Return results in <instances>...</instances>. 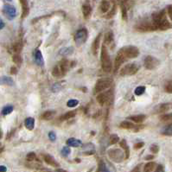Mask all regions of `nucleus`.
<instances>
[{"label": "nucleus", "mask_w": 172, "mask_h": 172, "mask_svg": "<svg viewBox=\"0 0 172 172\" xmlns=\"http://www.w3.org/2000/svg\"><path fill=\"white\" fill-rule=\"evenodd\" d=\"M19 1L22 6V18H24L30 13L29 3H28V0H19Z\"/></svg>", "instance_id": "14"}, {"label": "nucleus", "mask_w": 172, "mask_h": 172, "mask_svg": "<svg viewBox=\"0 0 172 172\" xmlns=\"http://www.w3.org/2000/svg\"><path fill=\"white\" fill-rule=\"evenodd\" d=\"M4 152V147H0V153Z\"/></svg>", "instance_id": "56"}, {"label": "nucleus", "mask_w": 172, "mask_h": 172, "mask_svg": "<svg viewBox=\"0 0 172 172\" xmlns=\"http://www.w3.org/2000/svg\"><path fill=\"white\" fill-rule=\"evenodd\" d=\"M13 111V106H6L3 108L2 110V114L4 115H7V114H10L11 112Z\"/></svg>", "instance_id": "38"}, {"label": "nucleus", "mask_w": 172, "mask_h": 172, "mask_svg": "<svg viewBox=\"0 0 172 172\" xmlns=\"http://www.w3.org/2000/svg\"><path fill=\"white\" fill-rule=\"evenodd\" d=\"M7 1H10V0H7Z\"/></svg>", "instance_id": "59"}, {"label": "nucleus", "mask_w": 172, "mask_h": 172, "mask_svg": "<svg viewBox=\"0 0 172 172\" xmlns=\"http://www.w3.org/2000/svg\"><path fill=\"white\" fill-rule=\"evenodd\" d=\"M0 146H1V143H0Z\"/></svg>", "instance_id": "58"}, {"label": "nucleus", "mask_w": 172, "mask_h": 172, "mask_svg": "<svg viewBox=\"0 0 172 172\" xmlns=\"http://www.w3.org/2000/svg\"><path fill=\"white\" fill-rule=\"evenodd\" d=\"M124 55L126 56L127 59H133L137 58L139 56V49L136 46H126L121 49Z\"/></svg>", "instance_id": "6"}, {"label": "nucleus", "mask_w": 172, "mask_h": 172, "mask_svg": "<svg viewBox=\"0 0 172 172\" xmlns=\"http://www.w3.org/2000/svg\"><path fill=\"white\" fill-rule=\"evenodd\" d=\"M152 23L156 26L157 30L160 31H167L172 29V24L166 17V13L164 10H161L158 12H155L152 14Z\"/></svg>", "instance_id": "1"}, {"label": "nucleus", "mask_w": 172, "mask_h": 172, "mask_svg": "<svg viewBox=\"0 0 172 172\" xmlns=\"http://www.w3.org/2000/svg\"><path fill=\"white\" fill-rule=\"evenodd\" d=\"M24 125H25V127L28 130L31 131L35 127V119L33 118H27L25 119V122H24Z\"/></svg>", "instance_id": "27"}, {"label": "nucleus", "mask_w": 172, "mask_h": 172, "mask_svg": "<svg viewBox=\"0 0 172 172\" xmlns=\"http://www.w3.org/2000/svg\"><path fill=\"white\" fill-rule=\"evenodd\" d=\"M168 15L170 16V20L172 21V5H169L168 6Z\"/></svg>", "instance_id": "50"}, {"label": "nucleus", "mask_w": 172, "mask_h": 172, "mask_svg": "<svg viewBox=\"0 0 172 172\" xmlns=\"http://www.w3.org/2000/svg\"><path fill=\"white\" fill-rule=\"evenodd\" d=\"M88 38V31L86 28H81L79 31H76L75 34V42L76 45L80 47L82 44H84Z\"/></svg>", "instance_id": "4"}, {"label": "nucleus", "mask_w": 172, "mask_h": 172, "mask_svg": "<svg viewBox=\"0 0 172 172\" xmlns=\"http://www.w3.org/2000/svg\"><path fill=\"white\" fill-rule=\"evenodd\" d=\"M82 14L85 19L90 18L92 15V7L89 4H84L82 5Z\"/></svg>", "instance_id": "17"}, {"label": "nucleus", "mask_w": 172, "mask_h": 172, "mask_svg": "<svg viewBox=\"0 0 172 172\" xmlns=\"http://www.w3.org/2000/svg\"><path fill=\"white\" fill-rule=\"evenodd\" d=\"M67 145H68L69 147H79V146H81V145H82V143L80 139H77V138H75V137H70V138H68L66 142Z\"/></svg>", "instance_id": "20"}, {"label": "nucleus", "mask_w": 172, "mask_h": 172, "mask_svg": "<svg viewBox=\"0 0 172 172\" xmlns=\"http://www.w3.org/2000/svg\"><path fill=\"white\" fill-rule=\"evenodd\" d=\"M78 104H79V101L78 100H75V99L69 100L67 102V106H68V107H75Z\"/></svg>", "instance_id": "43"}, {"label": "nucleus", "mask_w": 172, "mask_h": 172, "mask_svg": "<svg viewBox=\"0 0 172 172\" xmlns=\"http://www.w3.org/2000/svg\"><path fill=\"white\" fill-rule=\"evenodd\" d=\"M130 120H132L134 123H137V124H141L146 119V116L144 115V114H138V115H133V116H131L128 118Z\"/></svg>", "instance_id": "22"}, {"label": "nucleus", "mask_w": 172, "mask_h": 172, "mask_svg": "<svg viewBox=\"0 0 172 172\" xmlns=\"http://www.w3.org/2000/svg\"><path fill=\"white\" fill-rule=\"evenodd\" d=\"M4 11L6 14V16L9 17V18H13L16 16V9L13 6H10V5H5Z\"/></svg>", "instance_id": "19"}, {"label": "nucleus", "mask_w": 172, "mask_h": 172, "mask_svg": "<svg viewBox=\"0 0 172 172\" xmlns=\"http://www.w3.org/2000/svg\"><path fill=\"white\" fill-rule=\"evenodd\" d=\"M59 66H60V68H61L62 75H65L67 73H68V69L71 68V61L67 60V59H64V60H62V61L59 63Z\"/></svg>", "instance_id": "15"}, {"label": "nucleus", "mask_w": 172, "mask_h": 172, "mask_svg": "<svg viewBox=\"0 0 172 172\" xmlns=\"http://www.w3.org/2000/svg\"><path fill=\"white\" fill-rule=\"evenodd\" d=\"M17 73V68L16 67H11L10 68V74L11 75H16Z\"/></svg>", "instance_id": "51"}, {"label": "nucleus", "mask_w": 172, "mask_h": 172, "mask_svg": "<svg viewBox=\"0 0 172 172\" xmlns=\"http://www.w3.org/2000/svg\"><path fill=\"white\" fill-rule=\"evenodd\" d=\"M119 145L125 150V156H126V158L128 159L129 157H130V148L127 145V142L126 139H122L121 141L119 142Z\"/></svg>", "instance_id": "24"}, {"label": "nucleus", "mask_w": 172, "mask_h": 172, "mask_svg": "<svg viewBox=\"0 0 172 172\" xmlns=\"http://www.w3.org/2000/svg\"><path fill=\"white\" fill-rule=\"evenodd\" d=\"M43 159H44V162H45L48 165H49V166H52V167H55V168L60 167L59 163L56 162V159L52 157L51 155L46 154V155H44V157H43Z\"/></svg>", "instance_id": "13"}, {"label": "nucleus", "mask_w": 172, "mask_h": 172, "mask_svg": "<svg viewBox=\"0 0 172 172\" xmlns=\"http://www.w3.org/2000/svg\"><path fill=\"white\" fill-rule=\"evenodd\" d=\"M74 53V48L73 47H68V48H65V49H62L61 51H60V55L63 56H69L71 54Z\"/></svg>", "instance_id": "31"}, {"label": "nucleus", "mask_w": 172, "mask_h": 172, "mask_svg": "<svg viewBox=\"0 0 172 172\" xmlns=\"http://www.w3.org/2000/svg\"><path fill=\"white\" fill-rule=\"evenodd\" d=\"M6 170V168L5 166H0V171H5Z\"/></svg>", "instance_id": "55"}, {"label": "nucleus", "mask_w": 172, "mask_h": 172, "mask_svg": "<svg viewBox=\"0 0 172 172\" xmlns=\"http://www.w3.org/2000/svg\"><path fill=\"white\" fill-rule=\"evenodd\" d=\"M111 2L110 0H101V5H100V10L102 13H107L111 9Z\"/></svg>", "instance_id": "16"}, {"label": "nucleus", "mask_w": 172, "mask_h": 172, "mask_svg": "<svg viewBox=\"0 0 172 172\" xmlns=\"http://www.w3.org/2000/svg\"><path fill=\"white\" fill-rule=\"evenodd\" d=\"M163 134L166 136H172V124L167 126L163 130Z\"/></svg>", "instance_id": "37"}, {"label": "nucleus", "mask_w": 172, "mask_h": 172, "mask_svg": "<svg viewBox=\"0 0 172 172\" xmlns=\"http://www.w3.org/2000/svg\"><path fill=\"white\" fill-rule=\"evenodd\" d=\"M35 61L38 66L42 67L44 65L43 56H42V52L39 49H36L35 52Z\"/></svg>", "instance_id": "18"}, {"label": "nucleus", "mask_w": 172, "mask_h": 172, "mask_svg": "<svg viewBox=\"0 0 172 172\" xmlns=\"http://www.w3.org/2000/svg\"><path fill=\"white\" fill-rule=\"evenodd\" d=\"M138 69H139V66L137 64L129 63V64H126V66L122 68L119 71V75L121 76L134 75L135 74H137Z\"/></svg>", "instance_id": "5"}, {"label": "nucleus", "mask_w": 172, "mask_h": 172, "mask_svg": "<svg viewBox=\"0 0 172 172\" xmlns=\"http://www.w3.org/2000/svg\"><path fill=\"white\" fill-rule=\"evenodd\" d=\"M0 82L3 84H6V85H13V81L9 77H3L0 80Z\"/></svg>", "instance_id": "42"}, {"label": "nucleus", "mask_w": 172, "mask_h": 172, "mask_svg": "<svg viewBox=\"0 0 172 172\" xmlns=\"http://www.w3.org/2000/svg\"><path fill=\"white\" fill-rule=\"evenodd\" d=\"M135 30L138 32H150L157 31L156 26L152 22H142L135 26Z\"/></svg>", "instance_id": "7"}, {"label": "nucleus", "mask_w": 172, "mask_h": 172, "mask_svg": "<svg viewBox=\"0 0 172 172\" xmlns=\"http://www.w3.org/2000/svg\"><path fill=\"white\" fill-rule=\"evenodd\" d=\"M145 86H137V88L135 89L134 93H135L137 96H141V95H143V94L145 93Z\"/></svg>", "instance_id": "35"}, {"label": "nucleus", "mask_w": 172, "mask_h": 172, "mask_svg": "<svg viewBox=\"0 0 172 172\" xmlns=\"http://www.w3.org/2000/svg\"><path fill=\"white\" fill-rule=\"evenodd\" d=\"M150 150H151V152L152 153H154V154H157L159 152V146L157 145H152L151 148H150Z\"/></svg>", "instance_id": "45"}, {"label": "nucleus", "mask_w": 172, "mask_h": 172, "mask_svg": "<svg viewBox=\"0 0 172 172\" xmlns=\"http://www.w3.org/2000/svg\"><path fill=\"white\" fill-rule=\"evenodd\" d=\"M119 126H120V128H122V129H126V130H133V131H134V130L136 129L137 126L134 125V124L132 123V122L125 120V121H122L121 123H120Z\"/></svg>", "instance_id": "21"}, {"label": "nucleus", "mask_w": 172, "mask_h": 172, "mask_svg": "<svg viewBox=\"0 0 172 172\" xmlns=\"http://www.w3.org/2000/svg\"><path fill=\"white\" fill-rule=\"evenodd\" d=\"M128 59L126 58V56L124 55V53L122 52V50H120L118 52L117 54L116 58H115V61H114V73L116 74L117 72L119 71V68L122 66V64L126 61Z\"/></svg>", "instance_id": "10"}, {"label": "nucleus", "mask_w": 172, "mask_h": 172, "mask_svg": "<svg viewBox=\"0 0 172 172\" xmlns=\"http://www.w3.org/2000/svg\"><path fill=\"white\" fill-rule=\"evenodd\" d=\"M165 91L169 93H172V81H169L165 86Z\"/></svg>", "instance_id": "46"}, {"label": "nucleus", "mask_w": 172, "mask_h": 172, "mask_svg": "<svg viewBox=\"0 0 172 172\" xmlns=\"http://www.w3.org/2000/svg\"><path fill=\"white\" fill-rule=\"evenodd\" d=\"M55 114H56V112L54 111H46L41 115V119H44V120H50L54 118Z\"/></svg>", "instance_id": "26"}, {"label": "nucleus", "mask_w": 172, "mask_h": 172, "mask_svg": "<svg viewBox=\"0 0 172 172\" xmlns=\"http://www.w3.org/2000/svg\"><path fill=\"white\" fill-rule=\"evenodd\" d=\"M101 33H100L99 35H97L94 41H93V44H92V52H93V56H98L99 49H100V46H101Z\"/></svg>", "instance_id": "12"}, {"label": "nucleus", "mask_w": 172, "mask_h": 172, "mask_svg": "<svg viewBox=\"0 0 172 172\" xmlns=\"http://www.w3.org/2000/svg\"><path fill=\"white\" fill-rule=\"evenodd\" d=\"M76 112L77 111H75V110L68 112L65 114H63L62 116L60 117V120L61 121H65V120H68V119H71L75 118L76 115Z\"/></svg>", "instance_id": "25"}, {"label": "nucleus", "mask_w": 172, "mask_h": 172, "mask_svg": "<svg viewBox=\"0 0 172 172\" xmlns=\"http://www.w3.org/2000/svg\"><path fill=\"white\" fill-rule=\"evenodd\" d=\"M12 61H14V63H16V64L21 65V63L23 61V59H22V56L19 54H16L15 53V55L12 56Z\"/></svg>", "instance_id": "36"}, {"label": "nucleus", "mask_w": 172, "mask_h": 172, "mask_svg": "<svg viewBox=\"0 0 172 172\" xmlns=\"http://www.w3.org/2000/svg\"><path fill=\"white\" fill-rule=\"evenodd\" d=\"M144 145H145V143H144V142H139V143L135 144V145H134V149H135V150H139V149L143 148Z\"/></svg>", "instance_id": "49"}, {"label": "nucleus", "mask_w": 172, "mask_h": 172, "mask_svg": "<svg viewBox=\"0 0 172 172\" xmlns=\"http://www.w3.org/2000/svg\"><path fill=\"white\" fill-rule=\"evenodd\" d=\"M112 82L113 81L110 78H103V79L98 80L95 84V86H94V89H93V93L97 94L101 92L106 91L108 88L111 87Z\"/></svg>", "instance_id": "3"}, {"label": "nucleus", "mask_w": 172, "mask_h": 172, "mask_svg": "<svg viewBox=\"0 0 172 172\" xmlns=\"http://www.w3.org/2000/svg\"><path fill=\"white\" fill-rule=\"evenodd\" d=\"M116 12H117V6L116 5H115V3H113V4H112V7L111 9H110V10L107 12V14L106 15V19H110L112 17H113L114 15L116 14Z\"/></svg>", "instance_id": "29"}, {"label": "nucleus", "mask_w": 172, "mask_h": 172, "mask_svg": "<svg viewBox=\"0 0 172 172\" xmlns=\"http://www.w3.org/2000/svg\"><path fill=\"white\" fill-rule=\"evenodd\" d=\"M98 171H109V169L106 167V163L104 162L103 160H100L99 164H98Z\"/></svg>", "instance_id": "33"}, {"label": "nucleus", "mask_w": 172, "mask_h": 172, "mask_svg": "<svg viewBox=\"0 0 172 172\" xmlns=\"http://www.w3.org/2000/svg\"><path fill=\"white\" fill-rule=\"evenodd\" d=\"M114 40V35L112 31H108L106 32V35L104 36V44L105 45H110L112 42Z\"/></svg>", "instance_id": "23"}, {"label": "nucleus", "mask_w": 172, "mask_h": 172, "mask_svg": "<svg viewBox=\"0 0 172 172\" xmlns=\"http://www.w3.org/2000/svg\"><path fill=\"white\" fill-rule=\"evenodd\" d=\"M52 75L54 76V77H56V78H61V76H63L59 64L55 66V68H53V70H52Z\"/></svg>", "instance_id": "30"}, {"label": "nucleus", "mask_w": 172, "mask_h": 172, "mask_svg": "<svg viewBox=\"0 0 172 172\" xmlns=\"http://www.w3.org/2000/svg\"><path fill=\"white\" fill-rule=\"evenodd\" d=\"M49 140H50L51 142H55L56 141V133L54 132H49Z\"/></svg>", "instance_id": "48"}, {"label": "nucleus", "mask_w": 172, "mask_h": 172, "mask_svg": "<svg viewBox=\"0 0 172 172\" xmlns=\"http://www.w3.org/2000/svg\"><path fill=\"white\" fill-rule=\"evenodd\" d=\"M161 120L163 122L172 121V113H168V114H163L160 117Z\"/></svg>", "instance_id": "40"}, {"label": "nucleus", "mask_w": 172, "mask_h": 172, "mask_svg": "<svg viewBox=\"0 0 172 172\" xmlns=\"http://www.w3.org/2000/svg\"><path fill=\"white\" fill-rule=\"evenodd\" d=\"M169 108H170V106H169V104H163L160 106V108H159V111L161 112H166L169 110Z\"/></svg>", "instance_id": "47"}, {"label": "nucleus", "mask_w": 172, "mask_h": 172, "mask_svg": "<svg viewBox=\"0 0 172 172\" xmlns=\"http://www.w3.org/2000/svg\"><path fill=\"white\" fill-rule=\"evenodd\" d=\"M101 61L102 69L106 73H110L112 70V64L110 55L107 51L106 45L103 44L101 52Z\"/></svg>", "instance_id": "2"}, {"label": "nucleus", "mask_w": 172, "mask_h": 172, "mask_svg": "<svg viewBox=\"0 0 172 172\" xmlns=\"http://www.w3.org/2000/svg\"><path fill=\"white\" fill-rule=\"evenodd\" d=\"M57 171H65V170H58V169H57Z\"/></svg>", "instance_id": "57"}, {"label": "nucleus", "mask_w": 172, "mask_h": 172, "mask_svg": "<svg viewBox=\"0 0 172 172\" xmlns=\"http://www.w3.org/2000/svg\"><path fill=\"white\" fill-rule=\"evenodd\" d=\"M160 61L158 59H157L156 57L152 56H148L145 58L144 61V65L145 68L148 69V70H153L155 68H157V67L159 66Z\"/></svg>", "instance_id": "8"}, {"label": "nucleus", "mask_w": 172, "mask_h": 172, "mask_svg": "<svg viewBox=\"0 0 172 172\" xmlns=\"http://www.w3.org/2000/svg\"><path fill=\"white\" fill-rule=\"evenodd\" d=\"M35 158H36V155H35V152H30V153H28L27 156H26V159H27V161H29V162L34 161V160H35Z\"/></svg>", "instance_id": "44"}, {"label": "nucleus", "mask_w": 172, "mask_h": 172, "mask_svg": "<svg viewBox=\"0 0 172 172\" xmlns=\"http://www.w3.org/2000/svg\"><path fill=\"white\" fill-rule=\"evenodd\" d=\"M119 142V137L116 134H112L110 136V143L111 145H116L117 143Z\"/></svg>", "instance_id": "39"}, {"label": "nucleus", "mask_w": 172, "mask_h": 172, "mask_svg": "<svg viewBox=\"0 0 172 172\" xmlns=\"http://www.w3.org/2000/svg\"><path fill=\"white\" fill-rule=\"evenodd\" d=\"M120 8H121V13H122V18L124 20H127V8L126 4H120L119 5Z\"/></svg>", "instance_id": "34"}, {"label": "nucleus", "mask_w": 172, "mask_h": 172, "mask_svg": "<svg viewBox=\"0 0 172 172\" xmlns=\"http://www.w3.org/2000/svg\"><path fill=\"white\" fill-rule=\"evenodd\" d=\"M156 171H163V167L162 165H158L157 168H156Z\"/></svg>", "instance_id": "52"}, {"label": "nucleus", "mask_w": 172, "mask_h": 172, "mask_svg": "<svg viewBox=\"0 0 172 172\" xmlns=\"http://www.w3.org/2000/svg\"><path fill=\"white\" fill-rule=\"evenodd\" d=\"M132 171H140V165H137L135 169L132 170Z\"/></svg>", "instance_id": "53"}, {"label": "nucleus", "mask_w": 172, "mask_h": 172, "mask_svg": "<svg viewBox=\"0 0 172 172\" xmlns=\"http://www.w3.org/2000/svg\"><path fill=\"white\" fill-rule=\"evenodd\" d=\"M156 166L157 164L154 162H149L147 163L145 165V168H144V171L145 172H152L153 170H156Z\"/></svg>", "instance_id": "28"}, {"label": "nucleus", "mask_w": 172, "mask_h": 172, "mask_svg": "<svg viewBox=\"0 0 172 172\" xmlns=\"http://www.w3.org/2000/svg\"><path fill=\"white\" fill-rule=\"evenodd\" d=\"M107 153L110 159L113 162L120 163L123 161L124 158H126V156L123 154L122 151L119 149H111L107 152Z\"/></svg>", "instance_id": "9"}, {"label": "nucleus", "mask_w": 172, "mask_h": 172, "mask_svg": "<svg viewBox=\"0 0 172 172\" xmlns=\"http://www.w3.org/2000/svg\"><path fill=\"white\" fill-rule=\"evenodd\" d=\"M71 153V150L69 146L68 145V146H64L62 148V150H61V155L63 156V157H68L69 154Z\"/></svg>", "instance_id": "41"}, {"label": "nucleus", "mask_w": 172, "mask_h": 172, "mask_svg": "<svg viewBox=\"0 0 172 172\" xmlns=\"http://www.w3.org/2000/svg\"><path fill=\"white\" fill-rule=\"evenodd\" d=\"M153 158H154V156H147V157H145L146 160H150V159H153Z\"/></svg>", "instance_id": "54"}, {"label": "nucleus", "mask_w": 172, "mask_h": 172, "mask_svg": "<svg viewBox=\"0 0 172 172\" xmlns=\"http://www.w3.org/2000/svg\"><path fill=\"white\" fill-rule=\"evenodd\" d=\"M22 49H23V44H22L21 42H15L13 47H12V49H13L14 53H16V54H20V52L22 51Z\"/></svg>", "instance_id": "32"}, {"label": "nucleus", "mask_w": 172, "mask_h": 172, "mask_svg": "<svg viewBox=\"0 0 172 172\" xmlns=\"http://www.w3.org/2000/svg\"><path fill=\"white\" fill-rule=\"evenodd\" d=\"M111 92L107 91L106 93H104V92H101V93H100L98 95H97V102L101 105V106H104L105 104H106L107 102L110 101V99H111Z\"/></svg>", "instance_id": "11"}]
</instances>
